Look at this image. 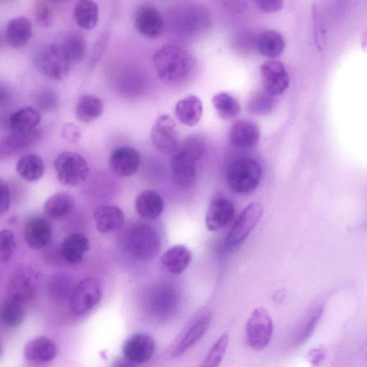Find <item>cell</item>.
Returning a JSON list of instances; mask_svg holds the SVG:
<instances>
[{
  "instance_id": "1",
  "label": "cell",
  "mask_w": 367,
  "mask_h": 367,
  "mask_svg": "<svg viewBox=\"0 0 367 367\" xmlns=\"http://www.w3.org/2000/svg\"><path fill=\"white\" fill-rule=\"evenodd\" d=\"M153 62L159 79L166 84L186 80L196 65L191 53L177 45H165L157 50L153 56Z\"/></svg>"
},
{
  "instance_id": "2",
  "label": "cell",
  "mask_w": 367,
  "mask_h": 367,
  "mask_svg": "<svg viewBox=\"0 0 367 367\" xmlns=\"http://www.w3.org/2000/svg\"><path fill=\"white\" fill-rule=\"evenodd\" d=\"M226 177L232 191L238 195L248 196L259 186L262 169L254 159L239 158L228 165Z\"/></svg>"
},
{
  "instance_id": "3",
  "label": "cell",
  "mask_w": 367,
  "mask_h": 367,
  "mask_svg": "<svg viewBox=\"0 0 367 367\" xmlns=\"http://www.w3.org/2000/svg\"><path fill=\"white\" fill-rule=\"evenodd\" d=\"M127 237V249L130 255L140 261L153 260L159 254L162 242L158 232L148 224H138Z\"/></svg>"
},
{
  "instance_id": "4",
  "label": "cell",
  "mask_w": 367,
  "mask_h": 367,
  "mask_svg": "<svg viewBox=\"0 0 367 367\" xmlns=\"http://www.w3.org/2000/svg\"><path fill=\"white\" fill-rule=\"evenodd\" d=\"M59 181L64 186L77 187L88 178L89 166L86 159L77 152L59 154L54 162Z\"/></svg>"
},
{
  "instance_id": "5",
  "label": "cell",
  "mask_w": 367,
  "mask_h": 367,
  "mask_svg": "<svg viewBox=\"0 0 367 367\" xmlns=\"http://www.w3.org/2000/svg\"><path fill=\"white\" fill-rule=\"evenodd\" d=\"M102 298V287L95 278H86L74 288L70 307L74 315L81 317L88 314L99 303Z\"/></svg>"
},
{
  "instance_id": "6",
  "label": "cell",
  "mask_w": 367,
  "mask_h": 367,
  "mask_svg": "<svg viewBox=\"0 0 367 367\" xmlns=\"http://www.w3.org/2000/svg\"><path fill=\"white\" fill-rule=\"evenodd\" d=\"M264 208L260 203H252L239 215L225 239V247L232 249L251 234L260 221Z\"/></svg>"
},
{
  "instance_id": "7",
  "label": "cell",
  "mask_w": 367,
  "mask_h": 367,
  "mask_svg": "<svg viewBox=\"0 0 367 367\" xmlns=\"http://www.w3.org/2000/svg\"><path fill=\"white\" fill-rule=\"evenodd\" d=\"M41 69L50 79L60 81L69 74L72 61L62 44L52 43L43 51L41 57Z\"/></svg>"
},
{
  "instance_id": "8",
  "label": "cell",
  "mask_w": 367,
  "mask_h": 367,
  "mask_svg": "<svg viewBox=\"0 0 367 367\" xmlns=\"http://www.w3.org/2000/svg\"><path fill=\"white\" fill-rule=\"evenodd\" d=\"M273 331V320L268 311L264 307L256 309L247 324L249 345L256 350L264 349L271 339Z\"/></svg>"
},
{
  "instance_id": "9",
  "label": "cell",
  "mask_w": 367,
  "mask_h": 367,
  "mask_svg": "<svg viewBox=\"0 0 367 367\" xmlns=\"http://www.w3.org/2000/svg\"><path fill=\"white\" fill-rule=\"evenodd\" d=\"M39 286V273L31 268H21L12 276L9 283V297L24 304L35 297Z\"/></svg>"
},
{
  "instance_id": "10",
  "label": "cell",
  "mask_w": 367,
  "mask_h": 367,
  "mask_svg": "<svg viewBox=\"0 0 367 367\" xmlns=\"http://www.w3.org/2000/svg\"><path fill=\"white\" fill-rule=\"evenodd\" d=\"M197 162L194 157L179 149L173 153L170 161L172 176L181 188L188 189L195 186L198 179Z\"/></svg>"
},
{
  "instance_id": "11",
  "label": "cell",
  "mask_w": 367,
  "mask_h": 367,
  "mask_svg": "<svg viewBox=\"0 0 367 367\" xmlns=\"http://www.w3.org/2000/svg\"><path fill=\"white\" fill-rule=\"evenodd\" d=\"M151 139L160 152L173 154L179 145L174 120L167 114L160 115L153 125Z\"/></svg>"
},
{
  "instance_id": "12",
  "label": "cell",
  "mask_w": 367,
  "mask_h": 367,
  "mask_svg": "<svg viewBox=\"0 0 367 367\" xmlns=\"http://www.w3.org/2000/svg\"><path fill=\"white\" fill-rule=\"evenodd\" d=\"M261 77L264 91L272 96H280L288 88V74L279 61L269 60L261 67Z\"/></svg>"
},
{
  "instance_id": "13",
  "label": "cell",
  "mask_w": 367,
  "mask_h": 367,
  "mask_svg": "<svg viewBox=\"0 0 367 367\" xmlns=\"http://www.w3.org/2000/svg\"><path fill=\"white\" fill-rule=\"evenodd\" d=\"M140 155L139 152L130 147L115 149L111 155L109 165L111 171L120 177H130L139 169Z\"/></svg>"
},
{
  "instance_id": "14",
  "label": "cell",
  "mask_w": 367,
  "mask_h": 367,
  "mask_svg": "<svg viewBox=\"0 0 367 367\" xmlns=\"http://www.w3.org/2000/svg\"><path fill=\"white\" fill-rule=\"evenodd\" d=\"M24 237L29 248L43 249L49 246L52 239V225L44 218H33L25 225Z\"/></svg>"
},
{
  "instance_id": "15",
  "label": "cell",
  "mask_w": 367,
  "mask_h": 367,
  "mask_svg": "<svg viewBox=\"0 0 367 367\" xmlns=\"http://www.w3.org/2000/svg\"><path fill=\"white\" fill-rule=\"evenodd\" d=\"M135 23L139 33L147 38H157L163 31L162 16L150 6H142L137 11Z\"/></svg>"
},
{
  "instance_id": "16",
  "label": "cell",
  "mask_w": 367,
  "mask_h": 367,
  "mask_svg": "<svg viewBox=\"0 0 367 367\" xmlns=\"http://www.w3.org/2000/svg\"><path fill=\"white\" fill-rule=\"evenodd\" d=\"M154 349L155 343L151 336L137 334L125 342L123 353L128 360L135 363H142L152 358Z\"/></svg>"
},
{
  "instance_id": "17",
  "label": "cell",
  "mask_w": 367,
  "mask_h": 367,
  "mask_svg": "<svg viewBox=\"0 0 367 367\" xmlns=\"http://www.w3.org/2000/svg\"><path fill=\"white\" fill-rule=\"evenodd\" d=\"M233 203L225 198L213 201L207 211L205 225L209 231L217 232L225 227L234 218Z\"/></svg>"
},
{
  "instance_id": "18",
  "label": "cell",
  "mask_w": 367,
  "mask_h": 367,
  "mask_svg": "<svg viewBox=\"0 0 367 367\" xmlns=\"http://www.w3.org/2000/svg\"><path fill=\"white\" fill-rule=\"evenodd\" d=\"M229 138L231 144L238 148H252L257 145L261 138L259 126L248 120H239L232 126Z\"/></svg>"
},
{
  "instance_id": "19",
  "label": "cell",
  "mask_w": 367,
  "mask_h": 367,
  "mask_svg": "<svg viewBox=\"0 0 367 367\" xmlns=\"http://www.w3.org/2000/svg\"><path fill=\"white\" fill-rule=\"evenodd\" d=\"M90 249V241L87 236L81 232L68 235L60 247V254L69 263L79 264Z\"/></svg>"
},
{
  "instance_id": "20",
  "label": "cell",
  "mask_w": 367,
  "mask_h": 367,
  "mask_svg": "<svg viewBox=\"0 0 367 367\" xmlns=\"http://www.w3.org/2000/svg\"><path fill=\"white\" fill-rule=\"evenodd\" d=\"M57 353L56 344L45 337H37L30 341L24 349L26 360L34 363L50 362L56 357Z\"/></svg>"
},
{
  "instance_id": "21",
  "label": "cell",
  "mask_w": 367,
  "mask_h": 367,
  "mask_svg": "<svg viewBox=\"0 0 367 367\" xmlns=\"http://www.w3.org/2000/svg\"><path fill=\"white\" fill-rule=\"evenodd\" d=\"M174 112L181 124L187 127H194L199 123L202 118L203 105L199 97L191 95L180 100L176 103Z\"/></svg>"
},
{
  "instance_id": "22",
  "label": "cell",
  "mask_w": 367,
  "mask_h": 367,
  "mask_svg": "<svg viewBox=\"0 0 367 367\" xmlns=\"http://www.w3.org/2000/svg\"><path fill=\"white\" fill-rule=\"evenodd\" d=\"M94 220L97 230L108 234L120 230L125 224V213L114 206H102L96 210Z\"/></svg>"
},
{
  "instance_id": "23",
  "label": "cell",
  "mask_w": 367,
  "mask_h": 367,
  "mask_svg": "<svg viewBox=\"0 0 367 367\" xmlns=\"http://www.w3.org/2000/svg\"><path fill=\"white\" fill-rule=\"evenodd\" d=\"M191 261V251L182 244H178L169 249L161 258L162 265L174 275H179L186 271Z\"/></svg>"
},
{
  "instance_id": "24",
  "label": "cell",
  "mask_w": 367,
  "mask_h": 367,
  "mask_svg": "<svg viewBox=\"0 0 367 367\" xmlns=\"http://www.w3.org/2000/svg\"><path fill=\"white\" fill-rule=\"evenodd\" d=\"M164 208V202L162 198L154 191H143L136 198L137 213L144 220L157 219L162 213Z\"/></svg>"
},
{
  "instance_id": "25",
  "label": "cell",
  "mask_w": 367,
  "mask_h": 367,
  "mask_svg": "<svg viewBox=\"0 0 367 367\" xmlns=\"http://www.w3.org/2000/svg\"><path fill=\"white\" fill-rule=\"evenodd\" d=\"M33 33L32 23L26 17L12 19L7 26V40L14 48L25 47L31 39Z\"/></svg>"
},
{
  "instance_id": "26",
  "label": "cell",
  "mask_w": 367,
  "mask_h": 367,
  "mask_svg": "<svg viewBox=\"0 0 367 367\" xmlns=\"http://www.w3.org/2000/svg\"><path fill=\"white\" fill-rule=\"evenodd\" d=\"M211 320L212 315L210 313H208L200 318L174 349L173 356H181L195 346L208 331Z\"/></svg>"
},
{
  "instance_id": "27",
  "label": "cell",
  "mask_w": 367,
  "mask_h": 367,
  "mask_svg": "<svg viewBox=\"0 0 367 367\" xmlns=\"http://www.w3.org/2000/svg\"><path fill=\"white\" fill-rule=\"evenodd\" d=\"M42 133L39 130L24 134L12 133L0 140V156L28 149L40 140Z\"/></svg>"
},
{
  "instance_id": "28",
  "label": "cell",
  "mask_w": 367,
  "mask_h": 367,
  "mask_svg": "<svg viewBox=\"0 0 367 367\" xmlns=\"http://www.w3.org/2000/svg\"><path fill=\"white\" fill-rule=\"evenodd\" d=\"M40 119V115L37 110L26 107L12 114L9 119V125L13 133H28L35 130Z\"/></svg>"
},
{
  "instance_id": "29",
  "label": "cell",
  "mask_w": 367,
  "mask_h": 367,
  "mask_svg": "<svg viewBox=\"0 0 367 367\" xmlns=\"http://www.w3.org/2000/svg\"><path fill=\"white\" fill-rule=\"evenodd\" d=\"M26 315L25 304L9 297L0 305V324L6 328L14 329L24 321Z\"/></svg>"
},
{
  "instance_id": "30",
  "label": "cell",
  "mask_w": 367,
  "mask_h": 367,
  "mask_svg": "<svg viewBox=\"0 0 367 367\" xmlns=\"http://www.w3.org/2000/svg\"><path fill=\"white\" fill-rule=\"evenodd\" d=\"M323 312L324 303L321 300H316L296 334L294 339L295 345H301L312 336L322 317Z\"/></svg>"
},
{
  "instance_id": "31",
  "label": "cell",
  "mask_w": 367,
  "mask_h": 367,
  "mask_svg": "<svg viewBox=\"0 0 367 367\" xmlns=\"http://www.w3.org/2000/svg\"><path fill=\"white\" fill-rule=\"evenodd\" d=\"M74 205V201L70 195L59 193L47 199L44 205V211L48 216L60 219L70 215Z\"/></svg>"
},
{
  "instance_id": "32",
  "label": "cell",
  "mask_w": 367,
  "mask_h": 367,
  "mask_svg": "<svg viewBox=\"0 0 367 367\" xmlns=\"http://www.w3.org/2000/svg\"><path fill=\"white\" fill-rule=\"evenodd\" d=\"M16 170L23 179L33 182L39 180L43 176L45 164L39 156L26 154L17 162Z\"/></svg>"
},
{
  "instance_id": "33",
  "label": "cell",
  "mask_w": 367,
  "mask_h": 367,
  "mask_svg": "<svg viewBox=\"0 0 367 367\" xmlns=\"http://www.w3.org/2000/svg\"><path fill=\"white\" fill-rule=\"evenodd\" d=\"M74 18L79 27L86 30L93 29L98 22V4L91 0L79 1L74 9Z\"/></svg>"
},
{
  "instance_id": "34",
  "label": "cell",
  "mask_w": 367,
  "mask_h": 367,
  "mask_svg": "<svg viewBox=\"0 0 367 367\" xmlns=\"http://www.w3.org/2000/svg\"><path fill=\"white\" fill-rule=\"evenodd\" d=\"M103 108V103L99 98L93 95H84L78 101L76 115L84 123H90L101 115Z\"/></svg>"
},
{
  "instance_id": "35",
  "label": "cell",
  "mask_w": 367,
  "mask_h": 367,
  "mask_svg": "<svg viewBox=\"0 0 367 367\" xmlns=\"http://www.w3.org/2000/svg\"><path fill=\"white\" fill-rule=\"evenodd\" d=\"M285 45L283 35L276 30H267L263 33L259 40L260 52L271 58L281 55L285 49Z\"/></svg>"
},
{
  "instance_id": "36",
  "label": "cell",
  "mask_w": 367,
  "mask_h": 367,
  "mask_svg": "<svg viewBox=\"0 0 367 367\" xmlns=\"http://www.w3.org/2000/svg\"><path fill=\"white\" fill-rule=\"evenodd\" d=\"M212 101L218 114L224 120L231 119L240 112L238 101L227 93L222 92L216 94Z\"/></svg>"
},
{
  "instance_id": "37",
  "label": "cell",
  "mask_w": 367,
  "mask_h": 367,
  "mask_svg": "<svg viewBox=\"0 0 367 367\" xmlns=\"http://www.w3.org/2000/svg\"><path fill=\"white\" fill-rule=\"evenodd\" d=\"M62 45L72 63L79 62L86 55L87 44L86 39L79 33L69 34Z\"/></svg>"
},
{
  "instance_id": "38",
  "label": "cell",
  "mask_w": 367,
  "mask_h": 367,
  "mask_svg": "<svg viewBox=\"0 0 367 367\" xmlns=\"http://www.w3.org/2000/svg\"><path fill=\"white\" fill-rule=\"evenodd\" d=\"M276 105L274 96L266 91L256 94L249 103V110L257 115H266L271 113Z\"/></svg>"
},
{
  "instance_id": "39",
  "label": "cell",
  "mask_w": 367,
  "mask_h": 367,
  "mask_svg": "<svg viewBox=\"0 0 367 367\" xmlns=\"http://www.w3.org/2000/svg\"><path fill=\"white\" fill-rule=\"evenodd\" d=\"M228 336L222 335L213 345L201 367H219L226 352Z\"/></svg>"
},
{
  "instance_id": "40",
  "label": "cell",
  "mask_w": 367,
  "mask_h": 367,
  "mask_svg": "<svg viewBox=\"0 0 367 367\" xmlns=\"http://www.w3.org/2000/svg\"><path fill=\"white\" fill-rule=\"evenodd\" d=\"M16 249L14 233L10 230L0 231V262L8 263L12 259Z\"/></svg>"
},
{
  "instance_id": "41",
  "label": "cell",
  "mask_w": 367,
  "mask_h": 367,
  "mask_svg": "<svg viewBox=\"0 0 367 367\" xmlns=\"http://www.w3.org/2000/svg\"><path fill=\"white\" fill-rule=\"evenodd\" d=\"M34 16L37 23L43 28H49L52 24V13L44 1H38L35 4Z\"/></svg>"
},
{
  "instance_id": "42",
  "label": "cell",
  "mask_w": 367,
  "mask_h": 367,
  "mask_svg": "<svg viewBox=\"0 0 367 367\" xmlns=\"http://www.w3.org/2000/svg\"><path fill=\"white\" fill-rule=\"evenodd\" d=\"M39 107L44 111H51L55 109L59 103L57 94L49 89L40 91L37 96Z\"/></svg>"
},
{
  "instance_id": "43",
  "label": "cell",
  "mask_w": 367,
  "mask_h": 367,
  "mask_svg": "<svg viewBox=\"0 0 367 367\" xmlns=\"http://www.w3.org/2000/svg\"><path fill=\"white\" fill-rule=\"evenodd\" d=\"M11 205V191L6 180L0 178V216L6 215Z\"/></svg>"
},
{
  "instance_id": "44",
  "label": "cell",
  "mask_w": 367,
  "mask_h": 367,
  "mask_svg": "<svg viewBox=\"0 0 367 367\" xmlns=\"http://www.w3.org/2000/svg\"><path fill=\"white\" fill-rule=\"evenodd\" d=\"M61 135H62L63 138L67 142L72 144L77 143L81 137L79 128L72 123H67L63 125Z\"/></svg>"
},
{
  "instance_id": "45",
  "label": "cell",
  "mask_w": 367,
  "mask_h": 367,
  "mask_svg": "<svg viewBox=\"0 0 367 367\" xmlns=\"http://www.w3.org/2000/svg\"><path fill=\"white\" fill-rule=\"evenodd\" d=\"M255 4L260 11L272 13L282 9L284 2L281 0H259V1H255Z\"/></svg>"
},
{
  "instance_id": "46",
  "label": "cell",
  "mask_w": 367,
  "mask_h": 367,
  "mask_svg": "<svg viewBox=\"0 0 367 367\" xmlns=\"http://www.w3.org/2000/svg\"><path fill=\"white\" fill-rule=\"evenodd\" d=\"M325 356V349H324L322 347H318L312 349L309 352L307 357L312 367H320L324 361Z\"/></svg>"
},
{
  "instance_id": "47",
  "label": "cell",
  "mask_w": 367,
  "mask_h": 367,
  "mask_svg": "<svg viewBox=\"0 0 367 367\" xmlns=\"http://www.w3.org/2000/svg\"><path fill=\"white\" fill-rule=\"evenodd\" d=\"M108 41V35L103 34L100 40L98 41L96 45L94 47V50L93 52L92 55V62L91 64L94 65L96 64L97 61L99 60L100 57L101 56L102 53L105 50L106 45L107 44Z\"/></svg>"
},
{
  "instance_id": "48",
  "label": "cell",
  "mask_w": 367,
  "mask_h": 367,
  "mask_svg": "<svg viewBox=\"0 0 367 367\" xmlns=\"http://www.w3.org/2000/svg\"><path fill=\"white\" fill-rule=\"evenodd\" d=\"M10 100L9 91L5 87L0 86V107L5 106Z\"/></svg>"
},
{
  "instance_id": "49",
  "label": "cell",
  "mask_w": 367,
  "mask_h": 367,
  "mask_svg": "<svg viewBox=\"0 0 367 367\" xmlns=\"http://www.w3.org/2000/svg\"><path fill=\"white\" fill-rule=\"evenodd\" d=\"M135 363L128 360L127 358H120L115 361L112 363L111 367H135Z\"/></svg>"
},
{
  "instance_id": "50",
  "label": "cell",
  "mask_w": 367,
  "mask_h": 367,
  "mask_svg": "<svg viewBox=\"0 0 367 367\" xmlns=\"http://www.w3.org/2000/svg\"><path fill=\"white\" fill-rule=\"evenodd\" d=\"M225 4H227V6L232 9L233 11H242L243 8L247 6L246 2H225Z\"/></svg>"
},
{
  "instance_id": "51",
  "label": "cell",
  "mask_w": 367,
  "mask_h": 367,
  "mask_svg": "<svg viewBox=\"0 0 367 367\" xmlns=\"http://www.w3.org/2000/svg\"><path fill=\"white\" fill-rule=\"evenodd\" d=\"M3 354V347L1 343H0V357H1Z\"/></svg>"
}]
</instances>
